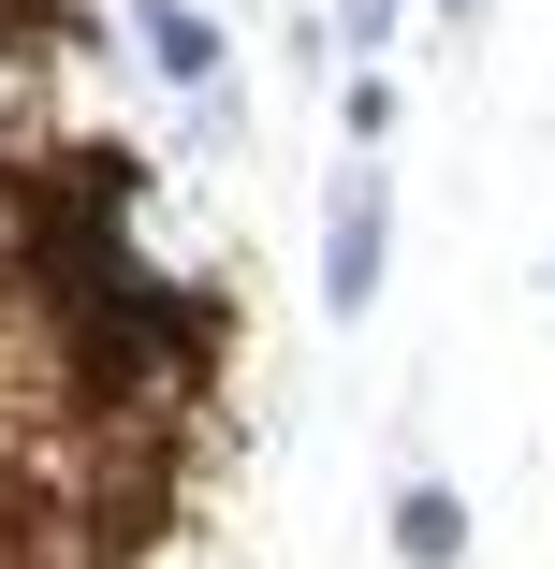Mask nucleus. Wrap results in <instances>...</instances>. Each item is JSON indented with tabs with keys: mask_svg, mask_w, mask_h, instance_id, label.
<instances>
[{
	"mask_svg": "<svg viewBox=\"0 0 555 569\" xmlns=\"http://www.w3.org/2000/svg\"><path fill=\"white\" fill-rule=\"evenodd\" d=\"M409 30V0H337V30H321V44H337V59H380Z\"/></svg>",
	"mask_w": 555,
	"mask_h": 569,
	"instance_id": "nucleus-5",
	"label": "nucleus"
},
{
	"mask_svg": "<svg viewBox=\"0 0 555 569\" xmlns=\"http://www.w3.org/2000/svg\"><path fill=\"white\" fill-rule=\"evenodd\" d=\"M438 30H483V0H438Z\"/></svg>",
	"mask_w": 555,
	"mask_h": 569,
	"instance_id": "nucleus-7",
	"label": "nucleus"
},
{
	"mask_svg": "<svg viewBox=\"0 0 555 569\" xmlns=\"http://www.w3.org/2000/svg\"><path fill=\"white\" fill-rule=\"evenodd\" d=\"M132 59L190 102V88H219V73H235V30H219L205 0H132Z\"/></svg>",
	"mask_w": 555,
	"mask_h": 569,
	"instance_id": "nucleus-2",
	"label": "nucleus"
},
{
	"mask_svg": "<svg viewBox=\"0 0 555 569\" xmlns=\"http://www.w3.org/2000/svg\"><path fill=\"white\" fill-rule=\"evenodd\" d=\"M44 44H73V0H0V73L44 59Z\"/></svg>",
	"mask_w": 555,
	"mask_h": 569,
	"instance_id": "nucleus-4",
	"label": "nucleus"
},
{
	"mask_svg": "<svg viewBox=\"0 0 555 569\" xmlns=\"http://www.w3.org/2000/svg\"><path fill=\"white\" fill-rule=\"evenodd\" d=\"M395 555H409V569H454V555H468V497H454V482H395Z\"/></svg>",
	"mask_w": 555,
	"mask_h": 569,
	"instance_id": "nucleus-3",
	"label": "nucleus"
},
{
	"mask_svg": "<svg viewBox=\"0 0 555 569\" xmlns=\"http://www.w3.org/2000/svg\"><path fill=\"white\" fill-rule=\"evenodd\" d=\"M190 147H249V88H235V73L190 88Z\"/></svg>",
	"mask_w": 555,
	"mask_h": 569,
	"instance_id": "nucleus-6",
	"label": "nucleus"
},
{
	"mask_svg": "<svg viewBox=\"0 0 555 569\" xmlns=\"http://www.w3.org/2000/svg\"><path fill=\"white\" fill-rule=\"evenodd\" d=\"M380 249H395V190H380V161H337V204H321V321L380 307Z\"/></svg>",
	"mask_w": 555,
	"mask_h": 569,
	"instance_id": "nucleus-1",
	"label": "nucleus"
}]
</instances>
